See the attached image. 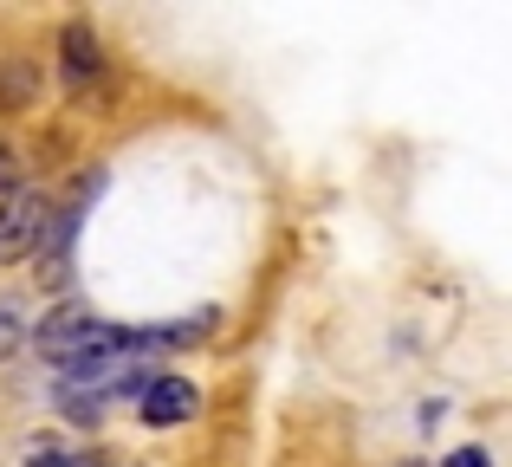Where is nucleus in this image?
<instances>
[{"instance_id": "obj_1", "label": "nucleus", "mask_w": 512, "mask_h": 467, "mask_svg": "<svg viewBox=\"0 0 512 467\" xmlns=\"http://www.w3.org/2000/svg\"><path fill=\"white\" fill-rule=\"evenodd\" d=\"M39 228H46V195L13 189L7 202H0V260H26Z\"/></svg>"}, {"instance_id": "obj_2", "label": "nucleus", "mask_w": 512, "mask_h": 467, "mask_svg": "<svg viewBox=\"0 0 512 467\" xmlns=\"http://www.w3.org/2000/svg\"><path fill=\"white\" fill-rule=\"evenodd\" d=\"M137 409H143V422H150V429H175V422H188L201 409V390L188 377H150L137 390Z\"/></svg>"}, {"instance_id": "obj_3", "label": "nucleus", "mask_w": 512, "mask_h": 467, "mask_svg": "<svg viewBox=\"0 0 512 467\" xmlns=\"http://www.w3.org/2000/svg\"><path fill=\"white\" fill-rule=\"evenodd\" d=\"M72 234H78V202L65 208H46V228H39V286H65V273H72Z\"/></svg>"}, {"instance_id": "obj_4", "label": "nucleus", "mask_w": 512, "mask_h": 467, "mask_svg": "<svg viewBox=\"0 0 512 467\" xmlns=\"http://www.w3.org/2000/svg\"><path fill=\"white\" fill-rule=\"evenodd\" d=\"M91 65H98V39H91V26H65V72L85 78Z\"/></svg>"}, {"instance_id": "obj_5", "label": "nucleus", "mask_w": 512, "mask_h": 467, "mask_svg": "<svg viewBox=\"0 0 512 467\" xmlns=\"http://www.w3.org/2000/svg\"><path fill=\"white\" fill-rule=\"evenodd\" d=\"M20 338H26V331H20V305H0V357L20 351Z\"/></svg>"}, {"instance_id": "obj_6", "label": "nucleus", "mask_w": 512, "mask_h": 467, "mask_svg": "<svg viewBox=\"0 0 512 467\" xmlns=\"http://www.w3.org/2000/svg\"><path fill=\"white\" fill-rule=\"evenodd\" d=\"M441 467H493V461H487V448H461V455H448Z\"/></svg>"}, {"instance_id": "obj_7", "label": "nucleus", "mask_w": 512, "mask_h": 467, "mask_svg": "<svg viewBox=\"0 0 512 467\" xmlns=\"http://www.w3.org/2000/svg\"><path fill=\"white\" fill-rule=\"evenodd\" d=\"M33 467H91V461H78V455H52V448H46V455H33Z\"/></svg>"}]
</instances>
